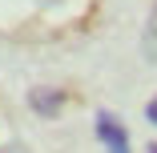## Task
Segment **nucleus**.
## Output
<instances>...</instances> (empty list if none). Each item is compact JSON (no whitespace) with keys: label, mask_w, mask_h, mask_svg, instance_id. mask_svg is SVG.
<instances>
[{"label":"nucleus","mask_w":157,"mask_h":153,"mask_svg":"<svg viewBox=\"0 0 157 153\" xmlns=\"http://www.w3.org/2000/svg\"><path fill=\"white\" fill-rule=\"evenodd\" d=\"M97 137H101L105 153H133L129 133H125V125H121V117H113L109 109H101V113H97Z\"/></svg>","instance_id":"1"},{"label":"nucleus","mask_w":157,"mask_h":153,"mask_svg":"<svg viewBox=\"0 0 157 153\" xmlns=\"http://www.w3.org/2000/svg\"><path fill=\"white\" fill-rule=\"evenodd\" d=\"M65 93H60V89H33V93H28V109H33L36 117H56L60 109H65Z\"/></svg>","instance_id":"2"},{"label":"nucleus","mask_w":157,"mask_h":153,"mask_svg":"<svg viewBox=\"0 0 157 153\" xmlns=\"http://www.w3.org/2000/svg\"><path fill=\"white\" fill-rule=\"evenodd\" d=\"M141 56L149 65H157V0H153V12L145 20V33H141Z\"/></svg>","instance_id":"3"},{"label":"nucleus","mask_w":157,"mask_h":153,"mask_svg":"<svg viewBox=\"0 0 157 153\" xmlns=\"http://www.w3.org/2000/svg\"><path fill=\"white\" fill-rule=\"evenodd\" d=\"M145 121H149V125H157V97L145 101Z\"/></svg>","instance_id":"4"},{"label":"nucleus","mask_w":157,"mask_h":153,"mask_svg":"<svg viewBox=\"0 0 157 153\" xmlns=\"http://www.w3.org/2000/svg\"><path fill=\"white\" fill-rule=\"evenodd\" d=\"M149 153H157V145H149Z\"/></svg>","instance_id":"5"}]
</instances>
